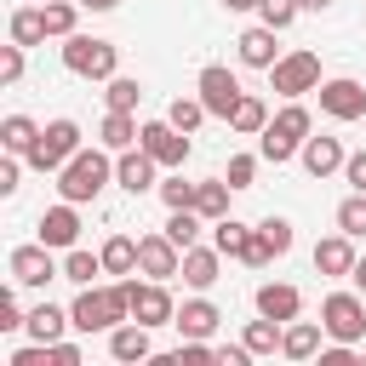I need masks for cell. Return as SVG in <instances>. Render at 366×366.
Here are the masks:
<instances>
[{"instance_id": "54", "label": "cell", "mask_w": 366, "mask_h": 366, "mask_svg": "<svg viewBox=\"0 0 366 366\" xmlns=\"http://www.w3.org/2000/svg\"><path fill=\"white\" fill-rule=\"evenodd\" d=\"M229 11H257V0H223Z\"/></svg>"}, {"instance_id": "13", "label": "cell", "mask_w": 366, "mask_h": 366, "mask_svg": "<svg viewBox=\"0 0 366 366\" xmlns=\"http://www.w3.org/2000/svg\"><path fill=\"white\" fill-rule=\"evenodd\" d=\"M137 143H143L160 166H172V172H183V160H189V132H177L172 120H149Z\"/></svg>"}, {"instance_id": "48", "label": "cell", "mask_w": 366, "mask_h": 366, "mask_svg": "<svg viewBox=\"0 0 366 366\" xmlns=\"http://www.w3.org/2000/svg\"><path fill=\"white\" fill-rule=\"evenodd\" d=\"M315 360H320V366H355V343H332V349H320Z\"/></svg>"}, {"instance_id": "53", "label": "cell", "mask_w": 366, "mask_h": 366, "mask_svg": "<svg viewBox=\"0 0 366 366\" xmlns=\"http://www.w3.org/2000/svg\"><path fill=\"white\" fill-rule=\"evenodd\" d=\"M80 6H86V11H114L120 0H80Z\"/></svg>"}, {"instance_id": "16", "label": "cell", "mask_w": 366, "mask_h": 366, "mask_svg": "<svg viewBox=\"0 0 366 366\" xmlns=\"http://www.w3.org/2000/svg\"><path fill=\"white\" fill-rule=\"evenodd\" d=\"M355 234H326V240H315V274H326V280H337V274H349L355 269Z\"/></svg>"}, {"instance_id": "56", "label": "cell", "mask_w": 366, "mask_h": 366, "mask_svg": "<svg viewBox=\"0 0 366 366\" xmlns=\"http://www.w3.org/2000/svg\"><path fill=\"white\" fill-rule=\"evenodd\" d=\"M40 6H46V0H40Z\"/></svg>"}, {"instance_id": "11", "label": "cell", "mask_w": 366, "mask_h": 366, "mask_svg": "<svg viewBox=\"0 0 366 366\" xmlns=\"http://www.w3.org/2000/svg\"><path fill=\"white\" fill-rule=\"evenodd\" d=\"M177 269H183V246H177L166 229L137 240V274H149V280H172Z\"/></svg>"}, {"instance_id": "6", "label": "cell", "mask_w": 366, "mask_h": 366, "mask_svg": "<svg viewBox=\"0 0 366 366\" xmlns=\"http://www.w3.org/2000/svg\"><path fill=\"white\" fill-rule=\"evenodd\" d=\"M320 326L332 343H360L366 337V297L360 292H332L320 297Z\"/></svg>"}, {"instance_id": "41", "label": "cell", "mask_w": 366, "mask_h": 366, "mask_svg": "<svg viewBox=\"0 0 366 366\" xmlns=\"http://www.w3.org/2000/svg\"><path fill=\"white\" fill-rule=\"evenodd\" d=\"M160 200H166L172 212H183V206H194V183H183V172H177V177L160 183Z\"/></svg>"}, {"instance_id": "19", "label": "cell", "mask_w": 366, "mask_h": 366, "mask_svg": "<svg viewBox=\"0 0 366 366\" xmlns=\"http://www.w3.org/2000/svg\"><path fill=\"white\" fill-rule=\"evenodd\" d=\"M177 274H183V286H194V292H212V286H217V274H223V252H217V246H189Z\"/></svg>"}, {"instance_id": "34", "label": "cell", "mask_w": 366, "mask_h": 366, "mask_svg": "<svg viewBox=\"0 0 366 366\" xmlns=\"http://www.w3.org/2000/svg\"><path fill=\"white\" fill-rule=\"evenodd\" d=\"M97 274H103V252H80V246H69V252H63V280L92 286Z\"/></svg>"}, {"instance_id": "22", "label": "cell", "mask_w": 366, "mask_h": 366, "mask_svg": "<svg viewBox=\"0 0 366 366\" xmlns=\"http://www.w3.org/2000/svg\"><path fill=\"white\" fill-rule=\"evenodd\" d=\"M183 337H212L217 326H223V309L212 303V297H189V303H177V320H172Z\"/></svg>"}, {"instance_id": "45", "label": "cell", "mask_w": 366, "mask_h": 366, "mask_svg": "<svg viewBox=\"0 0 366 366\" xmlns=\"http://www.w3.org/2000/svg\"><path fill=\"white\" fill-rule=\"evenodd\" d=\"M23 326H29V315L17 309V297H11V292H0V332H23Z\"/></svg>"}, {"instance_id": "1", "label": "cell", "mask_w": 366, "mask_h": 366, "mask_svg": "<svg viewBox=\"0 0 366 366\" xmlns=\"http://www.w3.org/2000/svg\"><path fill=\"white\" fill-rule=\"evenodd\" d=\"M69 315H74V332H114L120 320H132V292H126V280H114V286H80V297L69 303Z\"/></svg>"}, {"instance_id": "37", "label": "cell", "mask_w": 366, "mask_h": 366, "mask_svg": "<svg viewBox=\"0 0 366 366\" xmlns=\"http://www.w3.org/2000/svg\"><path fill=\"white\" fill-rule=\"evenodd\" d=\"M206 114H212V109L200 103V92H194V97H172V109H166V120H172L177 132H194V126H200Z\"/></svg>"}, {"instance_id": "18", "label": "cell", "mask_w": 366, "mask_h": 366, "mask_svg": "<svg viewBox=\"0 0 366 366\" xmlns=\"http://www.w3.org/2000/svg\"><path fill=\"white\" fill-rule=\"evenodd\" d=\"M109 355H114L120 366H137V360H154V343H149V326H143V320H120V326L109 332Z\"/></svg>"}, {"instance_id": "8", "label": "cell", "mask_w": 366, "mask_h": 366, "mask_svg": "<svg viewBox=\"0 0 366 366\" xmlns=\"http://www.w3.org/2000/svg\"><path fill=\"white\" fill-rule=\"evenodd\" d=\"M126 292H132V320H143L149 332L177 320V303H172L166 280H149V274H143V280H126Z\"/></svg>"}, {"instance_id": "26", "label": "cell", "mask_w": 366, "mask_h": 366, "mask_svg": "<svg viewBox=\"0 0 366 366\" xmlns=\"http://www.w3.org/2000/svg\"><path fill=\"white\" fill-rule=\"evenodd\" d=\"M212 246L223 252V257H246V246H252V223H240V217H217L212 223Z\"/></svg>"}, {"instance_id": "36", "label": "cell", "mask_w": 366, "mask_h": 366, "mask_svg": "<svg viewBox=\"0 0 366 366\" xmlns=\"http://www.w3.org/2000/svg\"><path fill=\"white\" fill-rule=\"evenodd\" d=\"M200 229H206V217H200L194 206H183V212H172V217H166V234H172V240H177L183 252H189V246L200 240Z\"/></svg>"}, {"instance_id": "30", "label": "cell", "mask_w": 366, "mask_h": 366, "mask_svg": "<svg viewBox=\"0 0 366 366\" xmlns=\"http://www.w3.org/2000/svg\"><path fill=\"white\" fill-rule=\"evenodd\" d=\"M97 252H103V274H137V240L132 234H109Z\"/></svg>"}, {"instance_id": "23", "label": "cell", "mask_w": 366, "mask_h": 366, "mask_svg": "<svg viewBox=\"0 0 366 366\" xmlns=\"http://www.w3.org/2000/svg\"><path fill=\"white\" fill-rule=\"evenodd\" d=\"M137 137H143V126H137V114H132V109H109V114H103V126H97V143H103L109 154H126Z\"/></svg>"}, {"instance_id": "42", "label": "cell", "mask_w": 366, "mask_h": 366, "mask_svg": "<svg viewBox=\"0 0 366 366\" xmlns=\"http://www.w3.org/2000/svg\"><path fill=\"white\" fill-rule=\"evenodd\" d=\"M257 229H263V240H269V246H274V252H280V257H286V252H292V223H286V217H274V212H269V217H263V223H257Z\"/></svg>"}, {"instance_id": "38", "label": "cell", "mask_w": 366, "mask_h": 366, "mask_svg": "<svg viewBox=\"0 0 366 366\" xmlns=\"http://www.w3.org/2000/svg\"><path fill=\"white\" fill-rule=\"evenodd\" d=\"M103 103H109V109H132V114H137V103H143V86H137L132 74H114V80H109V92H103Z\"/></svg>"}, {"instance_id": "40", "label": "cell", "mask_w": 366, "mask_h": 366, "mask_svg": "<svg viewBox=\"0 0 366 366\" xmlns=\"http://www.w3.org/2000/svg\"><path fill=\"white\" fill-rule=\"evenodd\" d=\"M23 51H29V46H17V40L0 46V86H17V80H23Z\"/></svg>"}, {"instance_id": "7", "label": "cell", "mask_w": 366, "mask_h": 366, "mask_svg": "<svg viewBox=\"0 0 366 366\" xmlns=\"http://www.w3.org/2000/svg\"><path fill=\"white\" fill-rule=\"evenodd\" d=\"M269 86L280 97H303V92H320V57L315 51H286L274 69H269Z\"/></svg>"}, {"instance_id": "46", "label": "cell", "mask_w": 366, "mask_h": 366, "mask_svg": "<svg viewBox=\"0 0 366 366\" xmlns=\"http://www.w3.org/2000/svg\"><path fill=\"white\" fill-rule=\"evenodd\" d=\"M46 360H51V343H29V349H17L6 366H46Z\"/></svg>"}, {"instance_id": "3", "label": "cell", "mask_w": 366, "mask_h": 366, "mask_svg": "<svg viewBox=\"0 0 366 366\" xmlns=\"http://www.w3.org/2000/svg\"><path fill=\"white\" fill-rule=\"evenodd\" d=\"M309 132H315V114H309L297 97H286V109L257 132V154H263V160H274V166H286V160L303 149V137H309Z\"/></svg>"}, {"instance_id": "33", "label": "cell", "mask_w": 366, "mask_h": 366, "mask_svg": "<svg viewBox=\"0 0 366 366\" xmlns=\"http://www.w3.org/2000/svg\"><path fill=\"white\" fill-rule=\"evenodd\" d=\"M229 126H234V132H240V137H257V132H263V126H269V103H263V97H252V92H246V97H240V103H234V114H229Z\"/></svg>"}, {"instance_id": "24", "label": "cell", "mask_w": 366, "mask_h": 366, "mask_svg": "<svg viewBox=\"0 0 366 366\" xmlns=\"http://www.w3.org/2000/svg\"><path fill=\"white\" fill-rule=\"evenodd\" d=\"M69 326H74V315H69V309H57V303H34L23 332H29V343H57Z\"/></svg>"}, {"instance_id": "14", "label": "cell", "mask_w": 366, "mask_h": 366, "mask_svg": "<svg viewBox=\"0 0 366 366\" xmlns=\"http://www.w3.org/2000/svg\"><path fill=\"white\" fill-rule=\"evenodd\" d=\"M154 172H160V160L137 143V149H126V154H114V183L126 189V194H149V189H160L154 183Z\"/></svg>"}, {"instance_id": "20", "label": "cell", "mask_w": 366, "mask_h": 366, "mask_svg": "<svg viewBox=\"0 0 366 366\" xmlns=\"http://www.w3.org/2000/svg\"><path fill=\"white\" fill-rule=\"evenodd\" d=\"M274 34H280V29H269V23H257V29H246V34L234 40V46H240V63H246V69H274V63L286 57V51L274 46Z\"/></svg>"}, {"instance_id": "25", "label": "cell", "mask_w": 366, "mask_h": 366, "mask_svg": "<svg viewBox=\"0 0 366 366\" xmlns=\"http://www.w3.org/2000/svg\"><path fill=\"white\" fill-rule=\"evenodd\" d=\"M320 337H326L320 320H286L280 355H286V360H315V355H320Z\"/></svg>"}, {"instance_id": "5", "label": "cell", "mask_w": 366, "mask_h": 366, "mask_svg": "<svg viewBox=\"0 0 366 366\" xmlns=\"http://www.w3.org/2000/svg\"><path fill=\"white\" fill-rule=\"evenodd\" d=\"M80 149H86V143H80V126L63 114V120H46V126H40V137H34V149H29L23 160H29L34 172H63Z\"/></svg>"}, {"instance_id": "32", "label": "cell", "mask_w": 366, "mask_h": 366, "mask_svg": "<svg viewBox=\"0 0 366 366\" xmlns=\"http://www.w3.org/2000/svg\"><path fill=\"white\" fill-rule=\"evenodd\" d=\"M40 11H46V34H51V40H69L86 6H80V0H46Z\"/></svg>"}, {"instance_id": "21", "label": "cell", "mask_w": 366, "mask_h": 366, "mask_svg": "<svg viewBox=\"0 0 366 366\" xmlns=\"http://www.w3.org/2000/svg\"><path fill=\"white\" fill-rule=\"evenodd\" d=\"M297 160H303V172L309 177H332V172H343V143L337 137H303V149H297Z\"/></svg>"}, {"instance_id": "44", "label": "cell", "mask_w": 366, "mask_h": 366, "mask_svg": "<svg viewBox=\"0 0 366 366\" xmlns=\"http://www.w3.org/2000/svg\"><path fill=\"white\" fill-rule=\"evenodd\" d=\"M274 257H280V252L263 240V229H252V246H246V257H240V263H246V269H269Z\"/></svg>"}, {"instance_id": "49", "label": "cell", "mask_w": 366, "mask_h": 366, "mask_svg": "<svg viewBox=\"0 0 366 366\" xmlns=\"http://www.w3.org/2000/svg\"><path fill=\"white\" fill-rule=\"evenodd\" d=\"M51 366H80V343L57 337V343H51Z\"/></svg>"}, {"instance_id": "47", "label": "cell", "mask_w": 366, "mask_h": 366, "mask_svg": "<svg viewBox=\"0 0 366 366\" xmlns=\"http://www.w3.org/2000/svg\"><path fill=\"white\" fill-rule=\"evenodd\" d=\"M17 172H23V154H6L0 160V194H17Z\"/></svg>"}, {"instance_id": "43", "label": "cell", "mask_w": 366, "mask_h": 366, "mask_svg": "<svg viewBox=\"0 0 366 366\" xmlns=\"http://www.w3.org/2000/svg\"><path fill=\"white\" fill-rule=\"evenodd\" d=\"M223 177H229V189H252L257 160H252V154H229V172H223Z\"/></svg>"}, {"instance_id": "31", "label": "cell", "mask_w": 366, "mask_h": 366, "mask_svg": "<svg viewBox=\"0 0 366 366\" xmlns=\"http://www.w3.org/2000/svg\"><path fill=\"white\" fill-rule=\"evenodd\" d=\"M280 337H286V326H280V320H269V315L246 320V332H240V343H246L252 355H280Z\"/></svg>"}, {"instance_id": "51", "label": "cell", "mask_w": 366, "mask_h": 366, "mask_svg": "<svg viewBox=\"0 0 366 366\" xmlns=\"http://www.w3.org/2000/svg\"><path fill=\"white\" fill-rule=\"evenodd\" d=\"M246 360H252L246 343H223V349H217V366H246Z\"/></svg>"}, {"instance_id": "27", "label": "cell", "mask_w": 366, "mask_h": 366, "mask_svg": "<svg viewBox=\"0 0 366 366\" xmlns=\"http://www.w3.org/2000/svg\"><path fill=\"white\" fill-rule=\"evenodd\" d=\"M6 34H11L17 46H40V40H46V11H40V0H34V6H17L11 23H6Z\"/></svg>"}, {"instance_id": "15", "label": "cell", "mask_w": 366, "mask_h": 366, "mask_svg": "<svg viewBox=\"0 0 366 366\" xmlns=\"http://www.w3.org/2000/svg\"><path fill=\"white\" fill-rule=\"evenodd\" d=\"M40 240H46L51 252H69V246L80 240V206H74V200L46 206V212H40Z\"/></svg>"}, {"instance_id": "2", "label": "cell", "mask_w": 366, "mask_h": 366, "mask_svg": "<svg viewBox=\"0 0 366 366\" xmlns=\"http://www.w3.org/2000/svg\"><path fill=\"white\" fill-rule=\"evenodd\" d=\"M109 183H114V160H109V149H103V143H97V149H80V154L57 172V194H63V200H74V206L97 200Z\"/></svg>"}, {"instance_id": "10", "label": "cell", "mask_w": 366, "mask_h": 366, "mask_svg": "<svg viewBox=\"0 0 366 366\" xmlns=\"http://www.w3.org/2000/svg\"><path fill=\"white\" fill-rule=\"evenodd\" d=\"M194 92H200V103H206L217 120H229V114H234V103L246 97V92H240V80H234L223 63H206V69H200V80H194Z\"/></svg>"}, {"instance_id": "35", "label": "cell", "mask_w": 366, "mask_h": 366, "mask_svg": "<svg viewBox=\"0 0 366 366\" xmlns=\"http://www.w3.org/2000/svg\"><path fill=\"white\" fill-rule=\"evenodd\" d=\"M337 229L355 234V240H366V189H355V194L337 200Z\"/></svg>"}, {"instance_id": "39", "label": "cell", "mask_w": 366, "mask_h": 366, "mask_svg": "<svg viewBox=\"0 0 366 366\" xmlns=\"http://www.w3.org/2000/svg\"><path fill=\"white\" fill-rule=\"evenodd\" d=\"M303 6L297 0H257V17L269 23V29H292V17H297Z\"/></svg>"}, {"instance_id": "29", "label": "cell", "mask_w": 366, "mask_h": 366, "mask_svg": "<svg viewBox=\"0 0 366 366\" xmlns=\"http://www.w3.org/2000/svg\"><path fill=\"white\" fill-rule=\"evenodd\" d=\"M229 177H212V183H194V212L206 217V223H217V217H229Z\"/></svg>"}, {"instance_id": "4", "label": "cell", "mask_w": 366, "mask_h": 366, "mask_svg": "<svg viewBox=\"0 0 366 366\" xmlns=\"http://www.w3.org/2000/svg\"><path fill=\"white\" fill-rule=\"evenodd\" d=\"M114 63H120V51L103 34H69L63 40V69L80 80H114Z\"/></svg>"}, {"instance_id": "17", "label": "cell", "mask_w": 366, "mask_h": 366, "mask_svg": "<svg viewBox=\"0 0 366 366\" xmlns=\"http://www.w3.org/2000/svg\"><path fill=\"white\" fill-rule=\"evenodd\" d=\"M252 303H257V315H269V320H280V326L303 315V292H297V286H286V280H263Z\"/></svg>"}, {"instance_id": "55", "label": "cell", "mask_w": 366, "mask_h": 366, "mask_svg": "<svg viewBox=\"0 0 366 366\" xmlns=\"http://www.w3.org/2000/svg\"><path fill=\"white\" fill-rule=\"evenodd\" d=\"M297 6H303V11H326L332 0H297Z\"/></svg>"}, {"instance_id": "28", "label": "cell", "mask_w": 366, "mask_h": 366, "mask_svg": "<svg viewBox=\"0 0 366 366\" xmlns=\"http://www.w3.org/2000/svg\"><path fill=\"white\" fill-rule=\"evenodd\" d=\"M34 137H40V120H29V114H6L0 120V149L6 154H29Z\"/></svg>"}, {"instance_id": "12", "label": "cell", "mask_w": 366, "mask_h": 366, "mask_svg": "<svg viewBox=\"0 0 366 366\" xmlns=\"http://www.w3.org/2000/svg\"><path fill=\"white\" fill-rule=\"evenodd\" d=\"M320 114H332V120H360V114H366V86L349 80V74L320 80Z\"/></svg>"}, {"instance_id": "50", "label": "cell", "mask_w": 366, "mask_h": 366, "mask_svg": "<svg viewBox=\"0 0 366 366\" xmlns=\"http://www.w3.org/2000/svg\"><path fill=\"white\" fill-rule=\"evenodd\" d=\"M343 177H349V189H366V149L343 160Z\"/></svg>"}, {"instance_id": "9", "label": "cell", "mask_w": 366, "mask_h": 366, "mask_svg": "<svg viewBox=\"0 0 366 366\" xmlns=\"http://www.w3.org/2000/svg\"><path fill=\"white\" fill-rule=\"evenodd\" d=\"M6 269H11V280H17V286H46V280H57V274H63V263L51 257V246H46V240H34V246H11Z\"/></svg>"}, {"instance_id": "52", "label": "cell", "mask_w": 366, "mask_h": 366, "mask_svg": "<svg viewBox=\"0 0 366 366\" xmlns=\"http://www.w3.org/2000/svg\"><path fill=\"white\" fill-rule=\"evenodd\" d=\"M349 280H355V292L366 297V257H355V269H349Z\"/></svg>"}]
</instances>
